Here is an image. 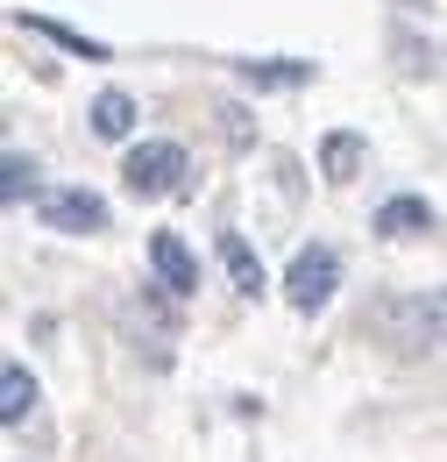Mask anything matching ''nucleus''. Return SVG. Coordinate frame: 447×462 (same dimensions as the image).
Returning <instances> with one entry per match:
<instances>
[{
  "mask_svg": "<svg viewBox=\"0 0 447 462\" xmlns=\"http://www.w3.org/2000/svg\"><path fill=\"white\" fill-rule=\"evenodd\" d=\"M185 171H192V157H185V143H135L128 157H121V185L135 192V199H164V192H178L185 185Z\"/></svg>",
  "mask_w": 447,
  "mask_h": 462,
  "instance_id": "1",
  "label": "nucleus"
},
{
  "mask_svg": "<svg viewBox=\"0 0 447 462\" xmlns=\"http://www.w3.org/2000/svg\"><path fill=\"white\" fill-rule=\"evenodd\" d=\"M384 328L405 348H447V291H412L384 306Z\"/></svg>",
  "mask_w": 447,
  "mask_h": 462,
  "instance_id": "2",
  "label": "nucleus"
},
{
  "mask_svg": "<svg viewBox=\"0 0 447 462\" xmlns=\"http://www.w3.org/2000/svg\"><path fill=\"white\" fill-rule=\"evenodd\" d=\"M334 285H341V256L327 249V242L298 249V256H291V271H284V299H291L298 313H320V306L334 299Z\"/></svg>",
  "mask_w": 447,
  "mask_h": 462,
  "instance_id": "3",
  "label": "nucleus"
},
{
  "mask_svg": "<svg viewBox=\"0 0 447 462\" xmlns=\"http://www.w3.org/2000/svg\"><path fill=\"white\" fill-rule=\"evenodd\" d=\"M36 214H43V228H57V235H100L107 228V199L86 192V185H50V192H36Z\"/></svg>",
  "mask_w": 447,
  "mask_h": 462,
  "instance_id": "4",
  "label": "nucleus"
},
{
  "mask_svg": "<svg viewBox=\"0 0 447 462\" xmlns=\"http://www.w3.org/2000/svg\"><path fill=\"white\" fill-rule=\"evenodd\" d=\"M150 263H157V285H164V291H178V299H192V291H199V256H192L170 228L150 235Z\"/></svg>",
  "mask_w": 447,
  "mask_h": 462,
  "instance_id": "5",
  "label": "nucleus"
},
{
  "mask_svg": "<svg viewBox=\"0 0 447 462\" xmlns=\"http://www.w3.org/2000/svg\"><path fill=\"white\" fill-rule=\"evenodd\" d=\"M426 228H433V207L419 192H397V199L377 207V235H391V242H412V235H426Z\"/></svg>",
  "mask_w": 447,
  "mask_h": 462,
  "instance_id": "6",
  "label": "nucleus"
},
{
  "mask_svg": "<svg viewBox=\"0 0 447 462\" xmlns=\"http://www.w3.org/2000/svg\"><path fill=\"white\" fill-rule=\"evenodd\" d=\"M14 22H22L29 36H50L57 51H71V58H86V64H107V58H114V51L100 43V36H78V29H64V22H50V14H14Z\"/></svg>",
  "mask_w": 447,
  "mask_h": 462,
  "instance_id": "7",
  "label": "nucleus"
},
{
  "mask_svg": "<svg viewBox=\"0 0 447 462\" xmlns=\"http://www.w3.org/2000/svg\"><path fill=\"white\" fill-rule=\"evenodd\" d=\"M221 263H227V278H234V291H242V299H256V291L270 285V278H263V256L249 249V235H234V228L221 235Z\"/></svg>",
  "mask_w": 447,
  "mask_h": 462,
  "instance_id": "8",
  "label": "nucleus"
},
{
  "mask_svg": "<svg viewBox=\"0 0 447 462\" xmlns=\"http://www.w3.org/2000/svg\"><path fill=\"white\" fill-rule=\"evenodd\" d=\"M362 157H369V143L348 135V128H334V135L320 143V171H327V185H348V178L362 171Z\"/></svg>",
  "mask_w": 447,
  "mask_h": 462,
  "instance_id": "9",
  "label": "nucleus"
},
{
  "mask_svg": "<svg viewBox=\"0 0 447 462\" xmlns=\"http://www.w3.org/2000/svg\"><path fill=\"white\" fill-rule=\"evenodd\" d=\"M93 135H107V143H128V135H135V100L107 86V93L93 100Z\"/></svg>",
  "mask_w": 447,
  "mask_h": 462,
  "instance_id": "10",
  "label": "nucleus"
},
{
  "mask_svg": "<svg viewBox=\"0 0 447 462\" xmlns=\"http://www.w3.org/2000/svg\"><path fill=\"white\" fill-rule=\"evenodd\" d=\"M29 405H36V377H29L22 363H7V370H0V420H7V427H22V420H29Z\"/></svg>",
  "mask_w": 447,
  "mask_h": 462,
  "instance_id": "11",
  "label": "nucleus"
},
{
  "mask_svg": "<svg viewBox=\"0 0 447 462\" xmlns=\"http://www.w3.org/2000/svg\"><path fill=\"white\" fill-rule=\"evenodd\" d=\"M249 86H306L313 79V58H284V64H256V58H242L234 64Z\"/></svg>",
  "mask_w": 447,
  "mask_h": 462,
  "instance_id": "12",
  "label": "nucleus"
},
{
  "mask_svg": "<svg viewBox=\"0 0 447 462\" xmlns=\"http://www.w3.org/2000/svg\"><path fill=\"white\" fill-rule=\"evenodd\" d=\"M29 171H36L29 157H7V178H0V192H7V207L22 199V185H29Z\"/></svg>",
  "mask_w": 447,
  "mask_h": 462,
  "instance_id": "13",
  "label": "nucleus"
}]
</instances>
